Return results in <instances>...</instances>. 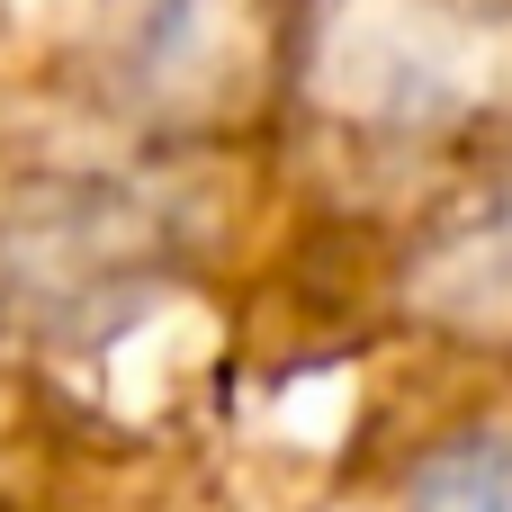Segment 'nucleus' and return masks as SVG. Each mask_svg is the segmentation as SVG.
Here are the masks:
<instances>
[{
  "mask_svg": "<svg viewBox=\"0 0 512 512\" xmlns=\"http://www.w3.org/2000/svg\"><path fill=\"white\" fill-rule=\"evenodd\" d=\"M414 512H512V432H477L423 459Z\"/></svg>",
  "mask_w": 512,
  "mask_h": 512,
  "instance_id": "f257e3e1",
  "label": "nucleus"
}]
</instances>
